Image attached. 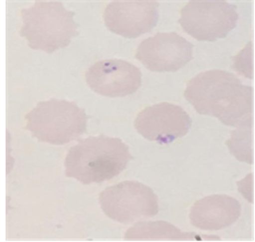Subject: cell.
I'll return each instance as SVG.
<instances>
[{"mask_svg": "<svg viewBox=\"0 0 255 242\" xmlns=\"http://www.w3.org/2000/svg\"><path fill=\"white\" fill-rule=\"evenodd\" d=\"M126 240H220L218 236H202L182 232L178 228L163 221L139 222L125 233Z\"/></svg>", "mask_w": 255, "mask_h": 242, "instance_id": "7c38bea8", "label": "cell"}, {"mask_svg": "<svg viewBox=\"0 0 255 242\" xmlns=\"http://www.w3.org/2000/svg\"><path fill=\"white\" fill-rule=\"evenodd\" d=\"M235 71L246 77L253 79V42L250 41L243 50L234 58V64L232 66Z\"/></svg>", "mask_w": 255, "mask_h": 242, "instance_id": "5bb4252c", "label": "cell"}, {"mask_svg": "<svg viewBox=\"0 0 255 242\" xmlns=\"http://www.w3.org/2000/svg\"><path fill=\"white\" fill-rule=\"evenodd\" d=\"M253 91L232 73L202 72L187 82L184 97L201 115L236 128L253 126Z\"/></svg>", "mask_w": 255, "mask_h": 242, "instance_id": "6da1fadb", "label": "cell"}, {"mask_svg": "<svg viewBox=\"0 0 255 242\" xmlns=\"http://www.w3.org/2000/svg\"><path fill=\"white\" fill-rule=\"evenodd\" d=\"M131 158L128 146L119 138L89 137L68 150L65 174L83 184L102 183L121 174Z\"/></svg>", "mask_w": 255, "mask_h": 242, "instance_id": "7a4b0ae2", "label": "cell"}, {"mask_svg": "<svg viewBox=\"0 0 255 242\" xmlns=\"http://www.w3.org/2000/svg\"><path fill=\"white\" fill-rule=\"evenodd\" d=\"M99 203L109 219L122 224L149 219L159 213L157 195L137 181H124L106 188L99 195Z\"/></svg>", "mask_w": 255, "mask_h": 242, "instance_id": "5b68a950", "label": "cell"}, {"mask_svg": "<svg viewBox=\"0 0 255 242\" xmlns=\"http://www.w3.org/2000/svg\"><path fill=\"white\" fill-rule=\"evenodd\" d=\"M134 125L137 133L146 140L168 145L187 134L192 118L180 106L160 102L141 110Z\"/></svg>", "mask_w": 255, "mask_h": 242, "instance_id": "52a82bcc", "label": "cell"}, {"mask_svg": "<svg viewBox=\"0 0 255 242\" xmlns=\"http://www.w3.org/2000/svg\"><path fill=\"white\" fill-rule=\"evenodd\" d=\"M237 6L227 1H190L180 10L183 30L199 41H217L227 36L238 22Z\"/></svg>", "mask_w": 255, "mask_h": 242, "instance_id": "8992f818", "label": "cell"}, {"mask_svg": "<svg viewBox=\"0 0 255 242\" xmlns=\"http://www.w3.org/2000/svg\"><path fill=\"white\" fill-rule=\"evenodd\" d=\"M193 47L175 32H159L139 43L135 57L152 72H176L193 59Z\"/></svg>", "mask_w": 255, "mask_h": 242, "instance_id": "ba28073f", "label": "cell"}, {"mask_svg": "<svg viewBox=\"0 0 255 242\" xmlns=\"http://www.w3.org/2000/svg\"><path fill=\"white\" fill-rule=\"evenodd\" d=\"M242 206L227 195H212L197 200L190 212L193 227L205 231H218L233 225L241 217Z\"/></svg>", "mask_w": 255, "mask_h": 242, "instance_id": "8fae6325", "label": "cell"}, {"mask_svg": "<svg viewBox=\"0 0 255 242\" xmlns=\"http://www.w3.org/2000/svg\"><path fill=\"white\" fill-rule=\"evenodd\" d=\"M253 126H244L232 133L227 146L235 157L241 162L253 164Z\"/></svg>", "mask_w": 255, "mask_h": 242, "instance_id": "4fadbf2b", "label": "cell"}, {"mask_svg": "<svg viewBox=\"0 0 255 242\" xmlns=\"http://www.w3.org/2000/svg\"><path fill=\"white\" fill-rule=\"evenodd\" d=\"M25 120V130L38 141L66 145L86 132L89 116L75 102L52 98L38 102Z\"/></svg>", "mask_w": 255, "mask_h": 242, "instance_id": "277c9868", "label": "cell"}, {"mask_svg": "<svg viewBox=\"0 0 255 242\" xmlns=\"http://www.w3.org/2000/svg\"><path fill=\"white\" fill-rule=\"evenodd\" d=\"M74 15L61 1H35L32 7L22 9L19 35L26 39L33 50L52 54L67 47L77 35Z\"/></svg>", "mask_w": 255, "mask_h": 242, "instance_id": "3957f363", "label": "cell"}, {"mask_svg": "<svg viewBox=\"0 0 255 242\" xmlns=\"http://www.w3.org/2000/svg\"><path fill=\"white\" fill-rule=\"evenodd\" d=\"M159 2L154 0L113 1L107 5L104 20L113 33L136 39L153 30L159 20Z\"/></svg>", "mask_w": 255, "mask_h": 242, "instance_id": "9c48e42d", "label": "cell"}, {"mask_svg": "<svg viewBox=\"0 0 255 242\" xmlns=\"http://www.w3.org/2000/svg\"><path fill=\"white\" fill-rule=\"evenodd\" d=\"M86 83L100 96L117 98L130 96L142 83V73L135 65L122 59H104L85 73Z\"/></svg>", "mask_w": 255, "mask_h": 242, "instance_id": "30bf717a", "label": "cell"}, {"mask_svg": "<svg viewBox=\"0 0 255 242\" xmlns=\"http://www.w3.org/2000/svg\"><path fill=\"white\" fill-rule=\"evenodd\" d=\"M240 182L243 186H241V184H237V186L238 189H240V191L242 192V195L244 196V198L248 199L250 203H253V190H251V189H253V173L249 174L244 180H242Z\"/></svg>", "mask_w": 255, "mask_h": 242, "instance_id": "9a60e30c", "label": "cell"}]
</instances>
